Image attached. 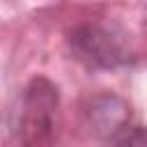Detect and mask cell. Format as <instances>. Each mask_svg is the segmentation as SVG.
Returning a JSON list of instances; mask_svg holds the SVG:
<instances>
[{"instance_id": "obj_1", "label": "cell", "mask_w": 147, "mask_h": 147, "mask_svg": "<svg viewBox=\"0 0 147 147\" xmlns=\"http://www.w3.org/2000/svg\"><path fill=\"white\" fill-rule=\"evenodd\" d=\"M69 44H71L74 55L94 69H110L129 60V51L122 37H117L115 32L96 23L78 25L71 32Z\"/></svg>"}, {"instance_id": "obj_2", "label": "cell", "mask_w": 147, "mask_h": 147, "mask_svg": "<svg viewBox=\"0 0 147 147\" xmlns=\"http://www.w3.org/2000/svg\"><path fill=\"white\" fill-rule=\"evenodd\" d=\"M57 108V90L44 80H32L21 99L18 106V122L16 131L23 140H41L53 129V115Z\"/></svg>"}]
</instances>
